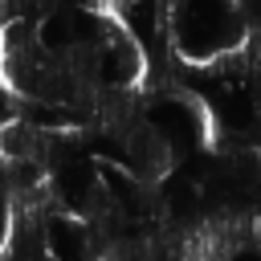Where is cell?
<instances>
[{
    "label": "cell",
    "mask_w": 261,
    "mask_h": 261,
    "mask_svg": "<svg viewBox=\"0 0 261 261\" xmlns=\"http://www.w3.org/2000/svg\"><path fill=\"white\" fill-rule=\"evenodd\" d=\"M171 49L192 65L224 61L249 33L241 0H171L167 8Z\"/></svg>",
    "instance_id": "6da1fadb"
},
{
    "label": "cell",
    "mask_w": 261,
    "mask_h": 261,
    "mask_svg": "<svg viewBox=\"0 0 261 261\" xmlns=\"http://www.w3.org/2000/svg\"><path fill=\"white\" fill-rule=\"evenodd\" d=\"M147 122L179 151L204 143V110L192 102V94H163L147 106Z\"/></svg>",
    "instance_id": "7a4b0ae2"
},
{
    "label": "cell",
    "mask_w": 261,
    "mask_h": 261,
    "mask_svg": "<svg viewBox=\"0 0 261 261\" xmlns=\"http://www.w3.org/2000/svg\"><path fill=\"white\" fill-rule=\"evenodd\" d=\"M122 159H126V171H130L135 179H143V184H159L163 175H171L175 147H171L151 122H143V126H135V130L126 135V143H122Z\"/></svg>",
    "instance_id": "3957f363"
},
{
    "label": "cell",
    "mask_w": 261,
    "mask_h": 261,
    "mask_svg": "<svg viewBox=\"0 0 261 261\" xmlns=\"http://www.w3.org/2000/svg\"><path fill=\"white\" fill-rule=\"evenodd\" d=\"M12 98H16V94H12V86L0 77V126L16 118V102H12Z\"/></svg>",
    "instance_id": "277c9868"
}]
</instances>
